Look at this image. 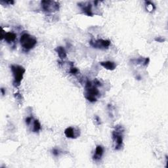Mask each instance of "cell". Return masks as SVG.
Returning a JSON list of instances; mask_svg holds the SVG:
<instances>
[{
    "mask_svg": "<svg viewBox=\"0 0 168 168\" xmlns=\"http://www.w3.org/2000/svg\"><path fill=\"white\" fill-rule=\"evenodd\" d=\"M1 2H3V3L4 2L5 3L9 4V5H13V4L15 3V2H14V1H12V0H11V1L10 0V1H7V2H3V1H2Z\"/></svg>",
    "mask_w": 168,
    "mask_h": 168,
    "instance_id": "obj_21",
    "label": "cell"
},
{
    "mask_svg": "<svg viewBox=\"0 0 168 168\" xmlns=\"http://www.w3.org/2000/svg\"><path fill=\"white\" fill-rule=\"evenodd\" d=\"M131 62H133V64H134V65H141L143 66L146 67L149 64L150 59L149 57H146V58L141 57L139 59H132L131 60Z\"/></svg>",
    "mask_w": 168,
    "mask_h": 168,
    "instance_id": "obj_9",
    "label": "cell"
},
{
    "mask_svg": "<svg viewBox=\"0 0 168 168\" xmlns=\"http://www.w3.org/2000/svg\"><path fill=\"white\" fill-rule=\"evenodd\" d=\"M11 69L14 77L13 79V86L18 87L20 86L21 82L23 79L24 74H25L26 70L25 68L21 65H13L11 66Z\"/></svg>",
    "mask_w": 168,
    "mask_h": 168,
    "instance_id": "obj_4",
    "label": "cell"
},
{
    "mask_svg": "<svg viewBox=\"0 0 168 168\" xmlns=\"http://www.w3.org/2000/svg\"><path fill=\"white\" fill-rule=\"evenodd\" d=\"M75 131V129L72 127H67L65 130V134L66 135V137L70 139H76L78 137V135H76Z\"/></svg>",
    "mask_w": 168,
    "mask_h": 168,
    "instance_id": "obj_12",
    "label": "cell"
},
{
    "mask_svg": "<svg viewBox=\"0 0 168 168\" xmlns=\"http://www.w3.org/2000/svg\"><path fill=\"white\" fill-rule=\"evenodd\" d=\"M55 51H56V53L58 54L59 57L61 60H64L66 58V57H67L66 51L63 47L59 46L57 47H56Z\"/></svg>",
    "mask_w": 168,
    "mask_h": 168,
    "instance_id": "obj_13",
    "label": "cell"
},
{
    "mask_svg": "<svg viewBox=\"0 0 168 168\" xmlns=\"http://www.w3.org/2000/svg\"><path fill=\"white\" fill-rule=\"evenodd\" d=\"M89 44L91 47L95 48V49H107L109 48L111 42L108 39H91L89 42Z\"/></svg>",
    "mask_w": 168,
    "mask_h": 168,
    "instance_id": "obj_6",
    "label": "cell"
},
{
    "mask_svg": "<svg viewBox=\"0 0 168 168\" xmlns=\"http://www.w3.org/2000/svg\"><path fill=\"white\" fill-rule=\"evenodd\" d=\"M124 128L122 126L118 125L115 126L113 132V139L114 145V150H119L123 146V133H124Z\"/></svg>",
    "mask_w": 168,
    "mask_h": 168,
    "instance_id": "obj_2",
    "label": "cell"
},
{
    "mask_svg": "<svg viewBox=\"0 0 168 168\" xmlns=\"http://www.w3.org/2000/svg\"><path fill=\"white\" fill-rule=\"evenodd\" d=\"M41 7L42 11L46 13H54L59 10L60 4L55 1H42Z\"/></svg>",
    "mask_w": 168,
    "mask_h": 168,
    "instance_id": "obj_5",
    "label": "cell"
},
{
    "mask_svg": "<svg viewBox=\"0 0 168 168\" xmlns=\"http://www.w3.org/2000/svg\"><path fill=\"white\" fill-rule=\"evenodd\" d=\"M78 6L81 8L82 11L83 12L84 14L87 16L92 17L93 13L92 12V5L90 2H82L78 3Z\"/></svg>",
    "mask_w": 168,
    "mask_h": 168,
    "instance_id": "obj_7",
    "label": "cell"
},
{
    "mask_svg": "<svg viewBox=\"0 0 168 168\" xmlns=\"http://www.w3.org/2000/svg\"><path fill=\"white\" fill-rule=\"evenodd\" d=\"M3 39H5V41L7 43H11L12 42H14L16 40V39H17V35H16V34H15L14 32H11L4 34V31L2 30L1 39L3 40Z\"/></svg>",
    "mask_w": 168,
    "mask_h": 168,
    "instance_id": "obj_8",
    "label": "cell"
},
{
    "mask_svg": "<svg viewBox=\"0 0 168 168\" xmlns=\"http://www.w3.org/2000/svg\"><path fill=\"white\" fill-rule=\"evenodd\" d=\"M99 91L94 83L87 80L85 86V95L86 99L91 102H95L97 101V97L99 96Z\"/></svg>",
    "mask_w": 168,
    "mask_h": 168,
    "instance_id": "obj_1",
    "label": "cell"
},
{
    "mask_svg": "<svg viewBox=\"0 0 168 168\" xmlns=\"http://www.w3.org/2000/svg\"><path fill=\"white\" fill-rule=\"evenodd\" d=\"M32 119H33V117H32V116L27 117V118H26V119H25V122H26V125H30Z\"/></svg>",
    "mask_w": 168,
    "mask_h": 168,
    "instance_id": "obj_18",
    "label": "cell"
},
{
    "mask_svg": "<svg viewBox=\"0 0 168 168\" xmlns=\"http://www.w3.org/2000/svg\"><path fill=\"white\" fill-rule=\"evenodd\" d=\"M145 7L146 10L149 12V13H153V12L156 9V6L154 4L150 1H145Z\"/></svg>",
    "mask_w": 168,
    "mask_h": 168,
    "instance_id": "obj_14",
    "label": "cell"
},
{
    "mask_svg": "<svg viewBox=\"0 0 168 168\" xmlns=\"http://www.w3.org/2000/svg\"><path fill=\"white\" fill-rule=\"evenodd\" d=\"M95 120L96 121V122L97 123V125L101 124V119H100V118L97 116H95Z\"/></svg>",
    "mask_w": 168,
    "mask_h": 168,
    "instance_id": "obj_20",
    "label": "cell"
},
{
    "mask_svg": "<svg viewBox=\"0 0 168 168\" xmlns=\"http://www.w3.org/2000/svg\"><path fill=\"white\" fill-rule=\"evenodd\" d=\"M104 154V149L101 145H98L96 147L95 154L93 156V158L95 161H99L101 159Z\"/></svg>",
    "mask_w": 168,
    "mask_h": 168,
    "instance_id": "obj_10",
    "label": "cell"
},
{
    "mask_svg": "<svg viewBox=\"0 0 168 168\" xmlns=\"http://www.w3.org/2000/svg\"><path fill=\"white\" fill-rule=\"evenodd\" d=\"M1 93H2V94L3 96L5 95V93H6V90H5V89H4V88L2 87V88H1Z\"/></svg>",
    "mask_w": 168,
    "mask_h": 168,
    "instance_id": "obj_22",
    "label": "cell"
},
{
    "mask_svg": "<svg viewBox=\"0 0 168 168\" xmlns=\"http://www.w3.org/2000/svg\"><path fill=\"white\" fill-rule=\"evenodd\" d=\"M154 40L157 42L162 43V42H164L166 41V39L164 38H163L162 37H157L154 39Z\"/></svg>",
    "mask_w": 168,
    "mask_h": 168,
    "instance_id": "obj_19",
    "label": "cell"
},
{
    "mask_svg": "<svg viewBox=\"0 0 168 168\" xmlns=\"http://www.w3.org/2000/svg\"><path fill=\"white\" fill-rule=\"evenodd\" d=\"M69 72L72 75H77L79 72V71L77 69V68H76V67L74 66V65H73L72 62H71V64H70V68Z\"/></svg>",
    "mask_w": 168,
    "mask_h": 168,
    "instance_id": "obj_16",
    "label": "cell"
},
{
    "mask_svg": "<svg viewBox=\"0 0 168 168\" xmlns=\"http://www.w3.org/2000/svg\"><path fill=\"white\" fill-rule=\"evenodd\" d=\"M52 153H53V154L55 156H59L60 154H61V152L57 149H54L53 150H52Z\"/></svg>",
    "mask_w": 168,
    "mask_h": 168,
    "instance_id": "obj_17",
    "label": "cell"
},
{
    "mask_svg": "<svg viewBox=\"0 0 168 168\" xmlns=\"http://www.w3.org/2000/svg\"><path fill=\"white\" fill-rule=\"evenodd\" d=\"M100 65L108 70H114L116 69V63L113 61L101 62H100Z\"/></svg>",
    "mask_w": 168,
    "mask_h": 168,
    "instance_id": "obj_11",
    "label": "cell"
},
{
    "mask_svg": "<svg viewBox=\"0 0 168 168\" xmlns=\"http://www.w3.org/2000/svg\"><path fill=\"white\" fill-rule=\"evenodd\" d=\"M41 129L42 126L38 119H34L33 123V132H34V133H38L41 130Z\"/></svg>",
    "mask_w": 168,
    "mask_h": 168,
    "instance_id": "obj_15",
    "label": "cell"
},
{
    "mask_svg": "<svg viewBox=\"0 0 168 168\" xmlns=\"http://www.w3.org/2000/svg\"><path fill=\"white\" fill-rule=\"evenodd\" d=\"M20 43L23 50L27 52L32 49L36 45L37 39L34 36L28 33H24L20 38Z\"/></svg>",
    "mask_w": 168,
    "mask_h": 168,
    "instance_id": "obj_3",
    "label": "cell"
}]
</instances>
